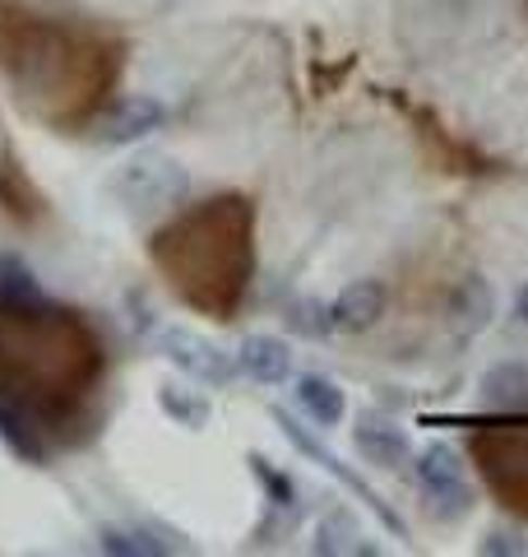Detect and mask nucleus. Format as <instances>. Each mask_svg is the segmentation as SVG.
Here are the masks:
<instances>
[{
    "label": "nucleus",
    "mask_w": 528,
    "mask_h": 557,
    "mask_svg": "<svg viewBox=\"0 0 528 557\" xmlns=\"http://www.w3.org/2000/svg\"><path fill=\"white\" fill-rule=\"evenodd\" d=\"M112 190L130 209H167L190 190V177L167 153H139V159H130L112 177Z\"/></svg>",
    "instance_id": "f257e3e1"
},
{
    "label": "nucleus",
    "mask_w": 528,
    "mask_h": 557,
    "mask_svg": "<svg viewBox=\"0 0 528 557\" xmlns=\"http://www.w3.org/2000/svg\"><path fill=\"white\" fill-rule=\"evenodd\" d=\"M158 354H163L176 372L200 381V386H227V381L241 372L237 354H227V348H218L214 339H204L186 325H167L163 335H158Z\"/></svg>",
    "instance_id": "f03ea898"
},
{
    "label": "nucleus",
    "mask_w": 528,
    "mask_h": 557,
    "mask_svg": "<svg viewBox=\"0 0 528 557\" xmlns=\"http://www.w3.org/2000/svg\"><path fill=\"white\" fill-rule=\"evenodd\" d=\"M274 423H278V428H284V437H288V442H292L297 450H302V456H311L315 465H325V469H329V474H334V479H339L343 487H352V493H357V497L366 502V507H372V511H376V516L385 520V525H390V530H399V534H403V520H399V516H394L390 507H385V502H380V497H376V493H372V487H366V483H362L357 474H352V469H348V465H343L339 456H334V450H325L320 442H315V437H311V432H306L302 423H297V418H288L284 409H274Z\"/></svg>",
    "instance_id": "7ed1b4c3"
},
{
    "label": "nucleus",
    "mask_w": 528,
    "mask_h": 557,
    "mask_svg": "<svg viewBox=\"0 0 528 557\" xmlns=\"http://www.w3.org/2000/svg\"><path fill=\"white\" fill-rule=\"evenodd\" d=\"M163 121H167V108L158 98L149 94H130V98H121L116 108L102 116V126H98V139L102 145H139V139H149L153 131H163Z\"/></svg>",
    "instance_id": "20e7f679"
},
{
    "label": "nucleus",
    "mask_w": 528,
    "mask_h": 557,
    "mask_svg": "<svg viewBox=\"0 0 528 557\" xmlns=\"http://www.w3.org/2000/svg\"><path fill=\"white\" fill-rule=\"evenodd\" d=\"M385 307H390V293H385L380 278H352V284L329 302V321L339 335H366L376 330Z\"/></svg>",
    "instance_id": "39448f33"
},
{
    "label": "nucleus",
    "mask_w": 528,
    "mask_h": 557,
    "mask_svg": "<svg viewBox=\"0 0 528 557\" xmlns=\"http://www.w3.org/2000/svg\"><path fill=\"white\" fill-rule=\"evenodd\" d=\"M237 368L260 386H284L292 376V348L278 335H246L237 344Z\"/></svg>",
    "instance_id": "423d86ee"
},
{
    "label": "nucleus",
    "mask_w": 528,
    "mask_h": 557,
    "mask_svg": "<svg viewBox=\"0 0 528 557\" xmlns=\"http://www.w3.org/2000/svg\"><path fill=\"white\" fill-rule=\"evenodd\" d=\"M413 474H417V483H422V493H427V497L460 493V487H468V465H464V456L450 442H427V446H422L417 460H413Z\"/></svg>",
    "instance_id": "0eeeda50"
},
{
    "label": "nucleus",
    "mask_w": 528,
    "mask_h": 557,
    "mask_svg": "<svg viewBox=\"0 0 528 557\" xmlns=\"http://www.w3.org/2000/svg\"><path fill=\"white\" fill-rule=\"evenodd\" d=\"M352 442H357L362 460L376 465V469H399L413 456L408 432H403L399 423H390V418H362L357 432H352Z\"/></svg>",
    "instance_id": "6e6552de"
},
{
    "label": "nucleus",
    "mask_w": 528,
    "mask_h": 557,
    "mask_svg": "<svg viewBox=\"0 0 528 557\" xmlns=\"http://www.w3.org/2000/svg\"><path fill=\"white\" fill-rule=\"evenodd\" d=\"M450 317L464 335H482V330L491 325V317H496V288H491L482 274H468L450 298Z\"/></svg>",
    "instance_id": "1a4fd4ad"
},
{
    "label": "nucleus",
    "mask_w": 528,
    "mask_h": 557,
    "mask_svg": "<svg viewBox=\"0 0 528 557\" xmlns=\"http://www.w3.org/2000/svg\"><path fill=\"white\" fill-rule=\"evenodd\" d=\"M297 405H302V413L311 418V423H320V428H339L343 423V413H348V395L339 381H329V376H297Z\"/></svg>",
    "instance_id": "9d476101"
},
{
    "label": "nucleus",
    "mask_w": 528,
    "mask_h": 557,
    "mask_svg": "<svg viewBox=\"0 0 528 557\" xmlns=\"http://www.w3.org/2000/svg\"><path fill=\"white\" fill-rule=\"evenodd\" d=\"M482 399L491 409H524L528 405V362H496L482 376Z\"/></svg>",
    "instance_id": "9b49d317"
},
{
    "label": "nucleus",
    "mask_w": 528,
    "mask_h": 557,
    "mask_svg": "<svg viewBox=\"0 0 528 557\" xmlns=\"http://www.w3.org/2000/svg\"><path fill=\"white\" fill-rule=\"evenodd\" d=\"M158 409H163L176 428H190V432H200L209 423V413H214L209 399L200 391L181 386V381H163V386H158Z\"/></svg>",
    "instance_id": "f8f14e48"
},
{
    "label": "nucleus",
    "mask_w": 528,
    "mask_h": 557,
    "mask_svg": "<svg viewBox=\"0 0 528 557\" xmlns=\"http://www.w3.org/2000/svg\"><path fill=\"white\" fill-rule=\"evenodd\" d=\"M0 302L24 311V307H42V284L33 278V270L20 256H0Z\"/></svg>",
    "instance_id": "ddd939ff"
},
{
    "label": "nucleus",
    "mask_w": 528,
    "mask_h": 557,
    "mask_svg": "<svg viewBox=\"0 0 528 557\" xmlns=\"http://www.w3.org/2000/svg\"><path fill=\"white\" fill-rule=\"evenodd\" d=\"M357 530H352V520H343V516H329V520H320L315 525V553H376L372 544H357Z\"/></svg>",
    "instance_id": "4468645a"
},
{
    "label": "nucleus",
    "mask_w": 528,
    "mask_h": 557,
    "mask_svg": "<svg viewBox=\"0 0 528 557\" xmlns=\"http://www.w3.org/2000/svg\"><path fill=\"white\" fill-rule=\"evenodd\" d=\"M284 321L297 330V335H306V339H325L329 330H334L329 307H325V302H315V298H297V302H288Z\"/></svg>",
    "instance_id": "2eb2a0df"
},
{
    "label": "nucleus",
    "mask_w": 528,
    "mask_h": 557,
    "mask_svg": "<svg viewBox=\"0 0 528 557\" xmlns=\"http://www.w3.org/2000/svg\"><path fill=\"white\" fill-rule=\"evenodd\" d=\"M98 548L112 553V557H158V553H167V544H158V539L139 534V530H102Z\"/></svg>",
    "instance_id": "dca6fc26"
},
{
    "label": "nucleus",
    "mask_w": 528,
    "mask_h": 557,
    "mask_svg": "<svg viewBox=\"0 0 528 557\" xmlns=\"http://www.w3.org/2000/svg\"><path fill=\"white\" fill-rule=\"evenodd\" d=\"M251 469H255V479L264 483V493L274 497V507H292V479L288 474H278V469H269V460L264 456H251Z\"/></svg>",
    "instance_id": "f3484780"
},
{
    "label": "nucleus",
    "mask_w": 528,
    "mask_h": 557,
    "mask_svg": "<svg viewBox=\"0 0 528 557\" xmlns=\"http://www.w3.org/2000/svg\"><path fill=\"white\" fill-rule=\"evenodd\" d=\"M427 507L436 520H464L473 511V487H460V493H440V497H427Z\"/></svg>",
    "instance_id": "a211bd4d"
},
{
    "label": "nucleus",
    "mask_w": 528,
    "mask_h": 557,
    "mask_svg": "<svg viewBox=\"0 0 528 557\" xmlns=\"http://www.w3.org/2000/svg\"><path fill=\"white\" fill-rule=\"evenodd\" d=\"M478 553H487V557H524L528 553V544H524V539L519 534H505V530H491L487 539H482V544H478Z\"/></svg>",
    "instance_id": "6ab92c4d"
},
{
    "label": "nucleus",
    "mask_w": 528,
    "mask_h": 557,
    "mask_svg": "<svg viewBox=\"0 0 528 557\" xmlns=\"http://www.w3.org/2000/svg\"><path fill=\"white\" fill-rule=\"evenodd\" d=\"M515 321L528 325V278H524V288L515 293Z\"/></svg>",
    "instance_id": "aec40b11"
}]
</instances>
